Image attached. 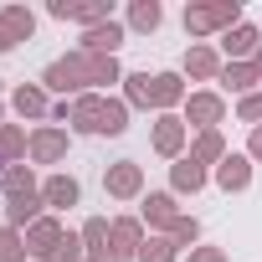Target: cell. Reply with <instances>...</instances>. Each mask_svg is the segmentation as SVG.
Masks as SVG:
<instances>
[{"label":"cell","mask_w":262,"mask_h":262,"mask_svg":"<svg viewBox=\"0 0 262 262\" xmlns=\"http://www.w3.org/2000/svg\"><path fill=\"white\" fill-rule=\"evenodd\" d=\"M108 82H123V67H118V57H93V52H67V57H57V62H47V72H41V88H52V93H98V88H108Z\"/></svg>","instance_id":"obj_1"},{"label":"cell","mask_w":262,"mask_h":262,"mask_svg":"<svg viewBox=\"0 0 262 262\" xmlns=\"http://www.w3.org/2000/svg\"><path fill=\"white\" fill-rule=\"evenodd\" d=\"M231 26H242V0H195V6H185L190 36H226Z\"/></svg>","instance_id":"obj_2"},{"label":"cell","mask_w":262,"mask_h":262,"mask_svg":"<svg viewBox=\"0 0 262 262\" xmlns=\"http://www.w3.org/2000/svg\"><path fill=\"white\" fill-rule=\"evenodd\" d=\"M103 108H108L103 93H82L72 103H52V118L57 123H72L77 134H103Z\"/></svg>","instance_id":"obj_3"},{"label":"cell","mask_w":262,"mask_h":262,"mask_svg":"<svg viewBox=\"0 0 262 262\" xmlns=\"http://www.w3.org/2000/svg\"><path fill=\"white\" fill-rule=\"evenodd\" d=\"M144 221L139 216H113L108 221V262H139L144 252Z\"/></svg>","instance_id":"obj_4"},{"label":"cell","mask_w":262,"mask_h":262,"mask_svg":"<svg viewBox=\"0 0 262 262\" xmlns=\"http://www.w3.org/2000/svg\"><path fill=\"white\" fill-rule=\"evenodd\" d=\"M103 190L113 201H144V165L139 160H113L103 170Z\"/></svg>","instance_id":"obj_5"},{"label":"cell","mask_w":262,"mask_h":262,"mask_svg":"<svg viewBox=\"0 0 262 262\" xmlns=\"http://www.w3.org/2000/svg\"><path fill=\"white\" fill-rule=\"evenodd\" d=\"M149 144H155V155H160V160H185V144H190L185 118H180V113H160V118H155Z\"/></svg>","instance_id":"obj_6"},{"label":"cell","mask_w":262,"mask_h":262,"mask_svg":"<svg viewBox=\"0 0 262 262\" xmlns=\"http://www.w3.org/2000/svg\"><path fill=\"white\" fill-rule=\"evenodd\" d=\"M139 221H144L155 236H170V226L180 221V201H175V190H149V195L139 201Z\"/></svg>","instance_id":"obj_7"},{"label":"cell","mask_w":262,"mask_h":262,"mask_svg":"<svg viewBox=\"0 0 262 262\" xmlns=\"http://www.w3.org/2000/svg\"><path fill=\"white\" fill-rule=\"evenodd\" d=\"M216 123H226V98L221 93H211V88H201V93H190L185 98V128H216Z\"/></svg>","instance_id":"obj_8"},{"label":"cell","mask_w":262,"mask_h":262,"mask_svg":"<svg viewBox=\"0 0 262 262\" xmlns=\"http://www.w3.org/2000/svg\"><path fill=\"white\" fill-rule=\"evenodd\" d=\"M67 144H72V134H67L62 123L31 128V165H62L67 160Z\"/></svg>","instance_id":"obj_9"},{"label":"cell","mask_w":262,"mask_h":262,"mask_svg":"<svg viewBox=\"0 0 262 262\" xmlns=\"http://www.w3.org/2000/svg\"><path fill=\"white\" fill-rule=\"evenodd\" d=\"M57 21H77L82 31L88 26H103V21H113V6H108V0H52V6H47Z\"/></svg>","instance_id":"obj_10"},{"label":"cell","mask_w":262,"mask_h":262,"mask_svg":"<svg viewBox=\"0 0 262 262\" xmlns=\"http://www.w3.org/2000/svg\"><path fill=\"white\" fill-rule=\"evenodd\" d=\"M31 36H36L31 6H6V11H0V52H16V47L31 41Z\"/></svg>","instance_id":"obj_11"},{"label":"cell","mask_w":262,"mask_h":262,"mask_svg":"<svg viewBox=\"0 0 262 262\" xmlns=\"http://www.w3.org/2000/svg\"><path fill=\"white\" fill-rule=\"evenodd\" d=\"M128 41V26L123 21H103V26H88L82 31V52H93V57H118V47Z\"/></svg>","instance_id":"obj_12"},{"label":"cell","mask_w":262,"mask_h":262,"mask_svg":"<svg viewBox=\"0 0 262 262\" xmlns=\"http://www.w3.org/2000/svg\"><path fill=\"white\" fill-rule=\"evenodd\" d=\"M41 201H47V211H52V216H57V211H67V206H77V201H82L77 175H67V170L47 175V180H41Z\"/></svg>","instance_id":"obj_13"},{"label":"cell","mask_w":262,"mask_h":262,"mask_svg":"<svg viewBox=\"0 0 262 262\" xmlns=\"http://www.w3.org/2000/svg\"><path fill=\"white\" fill-rule=\"evenodd\" d=\"M257 47H262V31H257L252 21H242V26H231V31L221 36V57H226V62H252Z\"/></svg>","instance_id":"obj_14"},{"label":"cell","mask_w":262,"mask_h":262,"mask_svg":"<svg viewBox=\"0 0 262 262\" xmlns=\"http://www.w3.org/2000/svg\"><path fill=\"white\" fill-rule=\"evenodd\" d=\"M221 67H226V62H221V52H216L211 41H190V47H185V72H190L195 82H216Z\"/></svg>","instance_id":"obj_15"},{"label":"cell","mask_w":262,"mask_h":262,"mask_svg":"<svg viewBox=\"0 0 262 262\" xmlns=\"http://www.w3.org/2000/svg\"><path fill=\"white\" fill-rule=\"evenodd\" d=\"M41 216H47L41 190H31V195H11V201H6V226H11V231H26V226H36Z\"/></svg>","instance_id":"obj_16"},{"label":"cell","mask_w":262,"mask_h":262,"mask_svg":"<svg viewBox=\"0 0 262 262\" xmlns=\"http://www.w3.org/2000/svg\"><path fill=\"white\" fill-rule=\"evenodd\" d=\"M21 236H26V252H36V257H47V252H57V247H62V236H67V226H62V221H57V216L47 211V216H41L36 226H26Z\"/></svg>","instance_id":"obj_17"},{"label":"cell","mask_w":262,"mask_h":262,"mask_svg":"<svg viewBox=\"0 0 262 262\" xmlns=\"http://www.w3.org/2000/svg\"><path fill=\"white\" fill-rule=\"evenodd\" d=\"M206 180H211V170H206L201 160H190V155L170 165V190H175V195H195V190H206Z\"/></svg>","instance_id":"obj_18"},{"label":"cell","mask_w":262,"mask_h":262,"mask_svg":"<svg viewBox=\"0 0 262 262\" xmlns=\"http://www.w3.org/2000/svg\"><path fill=\"white\" fill-rule=\"evenodd\" d=\"M185 77L180 72H155V108L160 113H175V108H185Z\"/></svg>","instance_id":"obj_19"},{"label":"cell","mask_w":262,"mask_h":262,"mask_svg":"<svg viewBox=\"0 0 262 262\" xmlns=\"http://www.w3.org/2000/svg\"><path fill=\"white\" fill-rule=\"evenodd\" d=\"M216 185H221L226 195L247 190V185H252V160H247V155H226V160L216 165Z\"/></svg>","instance_id":"obj_20"},{"label":"cell","mask_w":262,"mask_h":262,"mask_svg":"<svg viewBox=\"0 0 262 262\" xmlns=\"http://www.w3.org/2000/svg\"><path fill=\"white\" fill-rule=\"evenodd\" d=\"M11 108H16L21 118H52V103H47V88H36V82H21V88L11 93Z\"/></svg>","instance_id":"obj_21"},{"label":"cell","mask_w":262,"mask_h":262,"mask_svg":"<svg viewBox=\"0 0 262 262\" xmlns=\"http://www.w3.org/2000/svg\"><path fill=\"white\" fill-rule=\"evenodd\" d=\"M31 155V134L21 123H0V165H21Z\"/></svg>","instance_id":"obj_22"},{"label":"cell","mask_w":262,"mask_h":262,"mask_svg":"<svg viewBox=\"0 0 262 262\" xmlns=\"http://www.w3.org/2000/svg\"><path fill=\"white\" fill-rule=\"evenodd\" d=\"M216 82H221V88H231L236 98H247V93H257V82H262V72H257L252 62H226Z\"/></svg>","instance_id":"obj_23"},{"label":"cell","mask_w":262,"mask_h":262,"mask_svg":"<svg viewBox=\"0 0 262 262\" xmlns=\"http://www.w3.org/2000/svg\"><path fill=\"white\" fill-rule=\"evenodd\" d=\"M77 236H82V252H88V262H108V216H88Z\"/></svg>","instance_id":"obj_24"},{"label":"cell","mask_w":262,"mask_h":262,"mask_svg":"<svg viewBox=\"0 0 262 262\" xmlns=\"http://www.w3.org/2000/svg\"><path fill=\"white\" fill-rule=\"evenodd\" d=\"M160 21H165V6L160 0H134V6H128V31H139V36H149V31H160Z\"/></svg>","instance_id":"obj_25"},{"label":"cell","mask_w":262,"mask_h":262,"mask_svg":"<svg viewBox=\"0 0 262 262\" xmlns=\"http://www.w3.org/2000/svg\"><path fill=\"white\" fill-rule=\"evenodd\" d=\"M123 103L134 108H155V77L149 72H123Z\"/></svg>","instance_id":"obj_26"},{"label":"cell","mask_w":262,"mask_h":262,"mask_svg":"<svg viewBox=\"0 0 262 262\" xmlns=\"http://www.w3.org/2000/svg\"><path fill=\"white\" fill-rule=\"evenodd\" d=\"M231 149H226V139H221V128H206V134H195L190 139V160H201V165H221Z\"/></svg>","instance_id":"obj_27"},{"label":"cell","mask_w":262,"mask_h":262,"mask_svg":"<svg viewBox=\"0 0 262 262\" xmlns=\"http://www.w3.org/2000/svg\"><path fill=\"white\" fill-rule=\"evenodd\" d=\"M0 190H6V201H11V195H31L41 185H36V170L31 165H6V170H0Z\"/></svg>","instance_id":"obj_28"},{"label":"cell","mask_w":262,"mask_h":262,"mask_svg":"<svg viewBox=\"0 0 262 262\" xmlns=\"http://www.w3.org/2000/svg\"><path fill=\"white\" fill-rule=\"evenodd\" d=\"M180 257H185V252H180L170 236H149L144 252H139V262H180Z\"/></svg>","instance_id":"obj_29"},{"label":"cell","mask_w":262,"mask_h":262,"mask_svg":"<svg viewBox=\"0 0 262 262\" xmlns=\"http://www.w3.org/2000/svg\"><path fill=\"white\" fill-rule=\"evenodd\" d=\"M123 128H128V103H123V98H108V108H103V134L118 139Z\"/></svg>","instance_id":"obj_30"},{"label":"cell","mask_w":262,"mask_h":262,"mask_svg":"<svg viewBox=\"0 0 262 262\" xmlns=\"http://www.w3.org/2000/svg\"><path fill=\"white\" fill-rule=\"evenodd\" d=\"M41 262H88V252H82V236H77V231H67V236H62V247H57V252H47Z\"/></svg>","instance_id":"obj_31"},{"label":"cell","mask_w":262,"mask_h":262,"mask_svg":"<svg viewBox=\"0 0 262 262\" xmlns=\"http://www.w3.org/2000/svg\"><path fill=\"white\" fill-rule=\"evenodd\" d=\"M0 262H26V236L0 226Z\"/></svg>","instance_id":"obj_32"},{"label":"cell","mask_w":262,"mask_h":262,"mask_svg":"<svg viewBox=\"0 0 262 262\" xmlns=\"http://www.w3.org/2000/svg\"><path fill=\"white\" fill-rule=\"evenodd\" d=\"M170 242H175L180 252H185V247H195V242H201V221H195V216H180V221L170 226Z\"/></svg>","instance_id":"obj_33"},{"label":"cell","mask_w":262,"mask_h":262,"mask_svg":"<svg viewBox=\"0 0 262 262\" xmlns=\"http://www.w3.org/2000/svg\"><path fill=\"white\" fill-rule=\"evenodd\" d=\"M236 118L257 128V123H262V93H247V98H236Z\"/></svg>","instance_id":"obj_34"},{"label":"cell","mask_w":262,"mask_h":262,"mask_svg":"<svg viewBox=\"0 0 262 262\" xmlns=\"http://www.w3.org/2000/svg\"><path fill=\"white\" fill-rule=\"evenodd\" d=\"M185 262H226V252H221V247H190Z\"/></svg>","instance_id":"obj_35"},{"label":"cell","mask_w":262,"mask_h":262,"mask_svg":"<svg viewBox=\"0 0 262 262\" xmlns=\"http://www.w3.org/2000/svg\"><path fill=\"white\" fill-rule=\"evenodd\" d=\"M247 160H252V165H262V123L252 128V139H247Z\"/></svg>","instance_id":"obj_36"},{"label":"cell","mask_w":262,"mask_h":262,"mask_svg":"<svg viewBox=\"0 0 262 262\" xmlns=\"http://www.w3.org/2000/svg\"><path fill=\"white\" fill-rule=\"evenodd\" d=\"M252 67H257V72H262V47H257V57H252Z\"/></svg>","instance_id":"obj_37"}]
</instances>
